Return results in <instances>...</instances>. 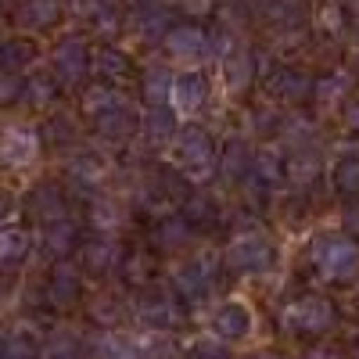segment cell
Instances as JSON below:
<instances>
[{
	"label": "cell",
	"mask_w": 359,
	"mask_h": 359,
	"mask_svg": "<svg viewBox=\"0 0 359 359\" xmlns=\"http://www.w3.org/2000/svg\"><path fill=\"white\" fill-rule=\"evenodd\" d=\"M245 184H252V191L262 198L269 191H277V184H284V158L273 151V147H262V151L252 155V172Z\"/></svg>",
	"instance_id": "obj_21"
},
{
	"label": "cell",
	"mask_w": 359,
	"mask_h": 359,
	"mask_svg": "<svg viewBox=\"0 0 359 359\" xmlns=\"http://www.w3.org/2000/svg\"><path fill=\"white\" fill-rule=\"evenodd\" d=\"M306 359H338V348L323 341V345H313V348L306 352Z\"/></svg>",
	"instance_id": "obj_45"
},
{
	"label": "cell",
	"mask_w": 359,
	"mask_h": 359,
	"mask_svg": "<svg viewBox=\"0 0 359 359\" xmlns=\"http://www.w3.org/2000/svg\"><path fill=\"white\" fill-rule=\"evenodd\" d=\"M79 15L94 25V29H115V25H118V11H115L111 0H83Z\"/></svg>",
	"instance_id": "obj_37"
},
{
	"label": "cell",
	"mask_w": 359,
	"mask_h": 359,
	"mask_svg": "<svg viewBox=\"0 0 359 359\" xmlns=\"http://www.w3.org/2000/svg\"><path fill=\"white\" fill-rule=\"evenodd\" d=\"M25 212L40 226L57 223V219H72L69 216V191L62 184H54V180H43V184H36L25 194Z\"/></svg>",
	"instance_id": "obj_10"
},
{
	"label": "cell",
	"mask_w": 359,
	"mask_h": 359,
	"mask_svg": "<svg viewBox=\"0 0 359 359\" xmlns=\"http://www.w3.org/2000/svg\"><path fill=\"white\" fill-rule=\"evenodd\" d=\"M83 298V269L72 266V262H57L50 273H47V284H43V302L57 313L65 309H76Z\"/></svg>",
	"instance_id": "obj_9"
},
{
	"label": "cell",
	"mask_w": 359,
	"mask_h": 359,
	"mask_svg": "<svg viewBox=\"0 0 359 359\" xmlns=\"http://www.w3.org/2000/svg\"><path fill=\"white\" fill-rule=\"evenodd\" d=\"M172 158H176L180 172H184L187 180H198V176H208L216 169L219 151H216L212 133H208L205 126L187 123V126H180L176 137H172Z\"/></svg>",
	"instance_id": "obj_3"
},
{
	"label": "cell",
	"mask_w": 359,
	"mask_h": 359,
	"mask_svg": "<svg viewBox=\"0 0 359 359\" xmlns=\"http://www.w3.org/2000/svg\"><path fill=\"white\" fill-rule=\"evenodd\" d=\"M104 176H108V162L94 151H79L65 162V180L72 191H83V194H94L104 187Z\"/></svg>",
	"instance_id": "obj_15"
},
{
	"label": "cell",
	"mask_w": 359,
	"mask_h": 359,
	"mask_svg": "<svg viewBox=\"0 0 359 359\" xmlns=\"http://www.w3.org/2000/svg\"><path fill=\"white\" fill-rule=\"evenodd\" d=\"M140 130L151 144H165L176 137V111L172 104H158V108H144V118H140Z\"/></svg>",
	"instance_id": "obj_30"
},
{
	"label": "cell",
	"mask_w": 359,
	"mask_h": 359,
	"mask_svg": "<svg viewBox=\"0 0 359 359\" xmlns=\"http://www.w3.org/2000/svg\"><path fill=\"white\" fill-rule=\"evenodd\" d=\"M162 43H165V50L172 57H180V62H201V57L212 50V47H208V33L198 22H176V25H169Z\"/></svg>",
	"instance_id": "obj_13"
},
{
	"label": "cell",
	"mask_w": 359,
	"mask_h": 359,
	"mask_svg": "<svg viewBox=\"0 0 359 359\" xmlns=\"http://www.w3.org/2000/svg\"><path fill=\"white\" fill-rule=\"evenodd\" d=\"M341 226H345V237H352V241L359 245V205H348V208H345Z\"/></svg>",
	"instance_id": "obj_43"
},
{
	"label": "cell",
	"mask_w": 359,
	"mask_h": 359,
	"mask_svg": "<svg viewBox=\"0 0 359 359\" xmlns=\"http://www.w3.org/2000/svg\"><path fill=\"white\" fill-rule=\"evenodd\" d=\"M86 212H90V226H94L97 233H104V230H115L118 223H123V216H118V205H115L111 198H104V194L90 198Z\"/></svg>",
	"instance_id": "obj_36"
},
{
	"label": "cell",
	"mask_w": 359,
	"mask_h": 359,
	"mask_svg": "<svg viewBox=\"0 0 359 359\" xmlns=\"http://www.w3.org/2000/svg\"><path fill=\"white\" fill-rule=\"evenodd\" d=\"M180 216H184V223L191 230H212L219 223V205L212 194H205V191H187L184 201H180Z\"/></svg>",
	"instance_id": "obj_24"
},
{
	"label": "cell",
	"mask_w": 359,
	"mask_h": 359,
	"mask_svg": "<svg viewBox=\"0 0 359 359\" xmlns=\"http://www.w3.org/2000/svg\"><path fill=\"white\" fill-rule=\"evenodd\" d=\"M277 252H273V241L262 233V230H241L226 245L223 252V262L230 273H241V277H255V273H266L273 266Z\"/></svg>",
	"instance_id": "obj_5"
},
{
	"label": "cell",
	"mask_w": 359,
	"mask_h": 359,
	"mask_svg": "<svg viewBox=\"0 0 359 359\" xmlns=\"http://www.w3.org/2000/svg\"><path fill=\"white\" fill-rule=\"evenodd\" d=\"M79 245H83V237H79L76 219H57V223L40 226V248H43V255H47L54 266H57V262H69Z\"/></svg>",
	"instance_id": "obj_17"
},
{
	"label": "cell",
	"mask_w": 359,
	"mask_h": 359,
	"mask_svg": "<svg viewBox=\"0 0 359 359\" xmlns=\"http://www.w3.org/2000/svg\"><path fill=\"white\" fill-rule=\"evenodd\" d=\"M11 216H15V198L8 191H0V226H8Z\"/></svg>",
	"instance_id": "obj_44"
},
{
	"label": "cell",
	"mask_w": 359,
	"mask_h": 359,
	"mask_svg": "<svg viewBox=\"0 0 359 359\" xmlns=\"http://www.w3.org/2000/svg\"><path fill=\"white\" fill-rule=\"evenodd\" d=\"M40 43L33 36H8L0 40V76H25L36 65Z\"/></svg>",
	"instance_id": "obj_19"
},
{
	"label": "cell",
	"mask_w": 359,
	"mask_h": 359,
	"mask_svg": "<svg viewBox=\"0 0 359 359\" xmlns=\"http://www.w3.org/2000/svg\"><path fill=\"white\" fill-rule=\"evenodd\" d=\"M355 359H359V348H355Z\"/></svg>",
	"instance_id": "obj_48"
},
{
	"label": "cell",
	"mask_w": 359,
	"mask_h": 359,
	"mask_svg": "<svg viewBox=\"0 0 359 359\" xmlns=\"http://www.w3.org/2000/svg\"><path fill=\"white\" fill-rule=\"evenodd\" d=\"M43 151V137L29 123H8L0 126V165L8 169H29Z\"/></svg>",
	"instance_id": "obj_6"
},
{
	"label": "cell",
	"mask_w": 359,
	"mask_h": 359,
	"mask_svg": "<svg viewBox=\"0 0 359 359\" xmlns=\"http://www.w3.org/2000/svg\"><path fill=\"white\" fill-rule=\"evenodd\" d=\"M90 72L97 76V83H108V86H118V90H123V83L137 79L133 57L123 47H111V43H101L97 50H90Z\"/></svg>",
	"instance_id": "obj_11"
},
{
	"label": "cell",
	"mask_w": 359,
	"mask_h": 359,
	"mask_svg": "<svg viewBox=\"0 0 359 359\" xmlns=\"http://www.w3.org/2000/svg\"><path fill=\"white\" fill-rule=\"evenodd\" d=\"M216 172H219L223 184H230V187H237V184H245V180H248V172H252V151H248V144L241 137H230L223 144V151L216 158Z\"/></svg>",
	"instance_id": "obj_20"
},
{
	"label": "cell",
	"mask_w": 359,
	"mask_h": 359,
	"mask_svg": "<svg viewBox=\"0 0 359 359\" xmlns=\"http://www.w3.org/2000/svg\"><path fill=\"white\" fill-rule=\"evenodd\" d=\"M147 237H151V252H176V248L187 245L191 226L184 223V216H180V212H165V216H155L151 219Z\"/></svg>",
	"instance_id": "obj_22"
},
{
	"label": "cell",
	"mask_w": 359,
	"mask_h": 359,
	"mask_svg": "<svg viewBox=\"0 0 359 359\" xmlns=\"http://www.w3.org/2000/svg\"><path fill=\"white\" fill-rule=\"evenodd\" d=\"M130 104V94L126 90H118V86H108V83H94V86H86L83 90V101H79V111L94 123V118L115 111V108H126Z\"/></svg>",
	"instance_id": "obj_23"
},
{
	"label": "cell",
	"mask_w": 359,
	"mask_h": 359,
	"mask_svg": "<svg viewBox=\"0 0 359 359\" xmlns=\"http://www.w3.org/2000/svg\"><path fill=\"white\" fill-rule=\"evenodd\" d=\"M252 309L245 302H223L212 309L208 316V327H212L216 341H245L252 334Z\"/></svg>",
	"instance_id": "obj_16"
},
{
	"label": "cell",
	"mask_w": 359,
	"mask_h": 359,
	"mask_svg": "<svg viewBox=\"0 0 359 359\" xmlns=\"http://www.w3.org/2000/svg\"><path fill=\"white\" fill-rule=\"evenodd\" d=\"M341 126L348 133H359V97H348L345 108H341Z\"/></svg>",
	"instance_id": "obj_42"
},
{
	"label": "cell",
	"mask_w": 359,
	"mask_h": 359,
	"mask_svg": "<svg viewBox=\"0 0 359 359\" xmlns=\"http://www.w3.org/2000/svg\"><path fill=\"white\" fill-rule=\"evenodd\" d=\"M33 233L18 223L0 226V269H18L29 255H33Z\"/></svg>",
	"instance_id": "obj_26"
},
{
	"label": "cell",
	"mask_w": 359,
	"mask_h": 359,
	"mask_svg": "<svg viewBox=\"0 0 359 359\" xmlns=\"http://www.w3.org/2000/svg\"><path fill=\"white\" fill-rule=\"evenodd\" d=\"M331 187L341 198H359V155H345L331 169Z\"/></svg>",
	"instance_id": "obj_31"
},
{
	"label": "cell",
	"mask_w": 359,
	"mask_h": 359,
	"mask_svg": "<svg viewBox=\"0 0 359 359\" xmlns=\"http://www.w3.org/2000/svg\"><path fill=\"white\" fill-rule=\"evenodd\" d=\"M269 94H273L277 101H284V104H298V101H306L313 94V79L294 72V69H280L273 79H269Z\"/></svg>",
	"instance_id": "obj_29"
},
{
	"label": "cell",
	"mask_w": 359,
	"mask_h": 359,
	"mask_svg": "<svg viewBox=\"0 0 359 359\" xmlns=\"http://www.w3.org/2000/svg\"><path fill=\"white\" fill-rule=\"evenodd\" d=\"M320 15H323L327 33H341V29H345V8H341V4H334V0H327Z\"/></svg>",
	"instance_id": "obj_41"
},
{
	"label": "cell",
	"mask_w": 359,
	"mask_h": 359,
	"mask_svg": "<svg viewBox=\"0 0 359 359\" xmlns=\"http://www.w3.org/2000/svg\"><path fill=\"white\" fill-rule=\"evenodd\" d=\"M40 359H86V345L76 334H69V331H57V334L43 338Z\"/></svg>",
	"instance_id": "obj_32"
},
{
	"label": "cell",
	"mask_w": 359,
	"mask_h": 359,
	"mask_svg": "<svg viewBox=\"0 0 359 359\" xmlns=\"http://www.w3.org/2000/svg\"><path fill=\"white\" fill-rule=\"evenodd\" d=\"M50 76L62 86H76L90 76V47L83 36H62L50 50Z\"/></svg>",
	"instance_id": "obj_7"
},
{
	"label": "cell",
	"mask_w": 359,
	"mask_h": 359,
	"mask_svg": "<svg viewBox=\"0 0 359 359\" xmlns=\"http://www.w3.org/2000/svg\"><path fill=\"white\" fill-rule=\"evenodd\" d=\"M118 262H123V252L108 233H97L79 245V269L86 277H108L118 269Z\"/></svg>",
	"instance_id": "obj_14"
},
{
	"label": "cell",
	"mask_w": 359,
	"mask_h": 359,
	"mask_svg": "<svg viewBox=\"0 0 359 359\" xmlns=\"http://www.w3.org/2000/svg\"><path fill=\"white\" fill-rule=\"evenodd\" d=\"M208 94H212V83L201 69H187V72H176L172 76V90H169V101H172V111H184V115H194L205 108Z\"/></svg>",
	"instance_id": "obj_12"
},
{
	"label": "cell",
	"mask_w": 359,
	"mask_h": 359,
	"mask_svg": "<svg viewBox=\"0 0 359 359\" xmlns=\"http://www.w3.org/2000/svg\"><path fill=\"white\" fill-rule=\"evenodd\" d=\"M62 94V83H57L50 72H29L22 76V90H18V101L29 104V108H47L57 101Z\"/></svg>",
	"instance_id": "obj_27"
},
{
	"label": "cell",
	"mask_w": 359,
	"mask_h": 359,
	"mask_svg": "<svg viewBox=\"0 0 359 359\" xmlns=\"http://www.w3.org/2000/svg\"><path fill=\"white\" fill-rule=\"evenodd\" d=\"M47 144H72L76 140V130H72V123L65 115H54V118H47V126H43V133H40Z\"/></svg>",
	"instance_id": "obj_39"
},
{
	"label": "cell",
	"mask_w": 359,
	"mask_h": 359,
	"mask_svg": "<svg viewBox=\"0 0 359 359\" xmlns=\"http://www.w3.org/2000/svg\"><path fill=\"white\" fill-rule=\"evenodd\" d=\"M259 359H269V355H259Z\"/></svg>",
	"instance_id": "obj_47"
},
{
	"label": "cell",
	"mask_w": 359,
	"mask_h": 359,
	"mask_svg": "<svg viewBox=\"0 0 359 359\" xmlns=\"http://www.w3.org/2000/svg\"><path fill=\"white\" fill-rule=\"evenodd\" d=\"M309 266H313V273L320 280L334 284V287L355 284L359 280V245L345 233L323 230L309 245Z\"/></svg>",
	"instance_id": "obj_1"
},
{
	"label": "cell",
	"mask_w": 359,
	"mask_h": 359,
	"mask_svg": "<svg viewBox=\"0 0 359 359\" xmlns=\"http://www.w3.org/2000/svg\"><path fill=\"white\" fill-rule=\"evenodd\" d=\"M334 306L320 294H294L280 306V327L287 334H302V338H320L334 327Z\"/></svg>",
	"instance_id": "obj_2"
},
{
	"label": "cell",
	"mask_w": 359,
	"mask_h": 359,
	"mask_svg": "<svg viewBox=\"0 0 359 359\" xmlns=\"http://www.w3.org/2000/svg\"><path fill=\"white\" fill-rule=\"evenodd\" d=\"M90 126H94V133H97L101 140H108V144H123V140H130V137L140 130V115L133 111V104H126V108H115V111L94 118Z\"/></svg>",
	"instance_id": "obj_25"
},
{
	"label": "cell",
	"mask_w": 359,
	"mask_h": 359,
	"mask_svg": "<svg viewBox=\"0 0 359 359\" xmlns=\"http://www.w3.org/2000/svg\"><path fill=\"white\" fill-rule=\"evenodd\" d=\"M216 273H219V255L212 252H201L187 262H180L169 277V291L176 294V302H201V298L212 294V284H216Z\"/></svg>",
	"instance_id": "obj_4"
},
{
	"label": "cell",
	"mask_w": 359,
	"mask_h": 359,
	"mask_svg": "<svg viewBox=\"0 0 359 359\" xmlns=\"http://www.w3.org/2000/svg\"><path fill=\"white\" fill-rule=\"evenodd\" d=\"M341 8H348L352 15H359V0H341Z\"/></svg>",
	"instance_id": "obj_46"
},
{
	"label": "cell",
	"mask_w": 359,
	"mask_h": 359,
	"mask_svg": "<svg viewBox=\"0 0 359 359\" xmlns=\"http://www.w3.org/2000/svg\"><path fill=\"white\" fill-rule=\"evenodd\" d=\"M65 4L62 0H18L15 4V25L25 33H47L62 22Z\"/></svg>",
	"instance_id": "obj_18"
},
{
	"label": "cell",
	"mask_w": 359,
	"mask_h": 359,
	"mask_svg": "<svg viewBox=\"0 0 359 359\" xmlns=\"http://www.w3.org/2000/svg\"><path fill=\"white\" fill-rule=\"evenodd\" d=\"M252 72H255V65H252L248 47H233V54L226 57V79H230V86L241 90L245 79H252Z\"/></svg>",
	"instance_id": "obj_38"
},
{
	"label": "cell",
	"mask_w": 359,
	"mask_h": 359,
	"mask_svg": "<svg viewBox=\"0 0 359 359\" xmlns=\"http://www.w3.org/2000/svg\"><path fill=\"white\" fill-rule=\"evenodd\" d=\"M118 273H123L126 284L151 287L155 284V273H158V255L151 248H133L130 255H123V262H118Z\"/></svg>",
	"instance_id": "obj_28"
},
{
	"label": "cell",
	"mask_w": 359,
	"mask_h": 359,
	"mask_svg": "<svg viewBox=\"0 0 359 359\" xmlns=\"http://www.w3.org/2000/svg\"><path fill=\"white\" fill-rule=\"evenodd\" d=\"M320 158L309 151V155H302V151H298V155H291V158H284V180H287V184H294V187H309L313 184V180L320 176Z\"/></svg>",
	"instance_id": "obj_33"
},
{
	"label": "cell",
	"mask_w": 359,
	"mask_h": 359,
	"mask_svg": "<svg viewBox=\"0 0 359 359\" xmlns=\"http://www.w3.org/2000/svg\"><path fill=\"white\" fill-rule=\"evenodd\" d=\"M137 320L144 323V331H158V334H169L172 327L180 323V302L172 291H162V287H144V294L137 298Z\"/></svg>",
	"instance_id": "obj_8"
},
{
	"label": "cell",
	"mask_w": 359,
	"mask_h": 359,
	"mask_svg": "<svg viewBox=\"0 0 359 359\" xmlns=\"http://www.w3.org/2000/svg\"><path fill=\"white\" fill-rule=\"evenodd\" d=\"M86 359H137V355H133L130 341H123V338H115L111 331H104V334H97L94 341L86 345Z\"/></svg>",
	"instance_id": "obj_34"
},
{
	"label": "cell",
	"mask_w": 359,
	"mask_h": 359,
	"mask_svg": "<svg viewBox=\"0 0 359 359\" xmlns=\"http://www.w3.org/2000/svg\"><path fill=\"white\" fill-rule=\"evenodd\" d=\"M187 359H230V352L219 345V341H194Z\"/></svg>",
	"instance_id": "obj_40"
},
{
	"label": "cell",
	"mask_w": 359,
	"mask_h": 359,
	"mask_svg": "<svg viewBox=\"0 0 359 359\" xmlns=\"http://www.w3.org/2000/svg\"><path fill=\"white\" fill-rule=\"evenodd\" d=\"M169 90H172V79L162 72V69H151V72H144L140 76V97L147 108H158L169 101Z\"/></svg>",
	"instance_id": "obj_35"
}]
</instances>
